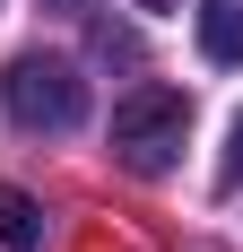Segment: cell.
I'll return each mask as SVG.
<instances>
[{"mask_svg": "<svg viewBox=\"0 0 243 252\" xmlns=\"http://www.w3.org/2000/svg\"><path fill=\"white\" fill-rule=\"evenodd\" d=\"M0 244H9V252H35V244H44V209L26 200L18 183H0Z\"/></svg>", "mask_w": 243, "mask_h": 252, "instance_id": "4", "label": "cell"}, {"mask_svg": "<svg viewBox=\"0 0 243 252\" xmlns=\"http://www.w3.org/2000/svg\"><path fill=\"white\" fill-rule=\"evenodd\" d=\"M139 9H148V18H165V9H174V0H139Z\"/></svg>", "mask_w": 243, "mask_h": 252, "instance_id": "7", "label": "cell"}, {"mask_svg": "<svg viewBox=\"0 0 243 252\" xmlns=\"http://www.w3.org/2000/svg\"><path fill=\"white\" fill-rule=\"evenodd\" d=\"M182 130H191L182 87H130L113 104V157L130 174H165L174 157H182Z\"/></svg>", "mask_w": 243, "mask_h": 252, "instance_id": "2", "label": "cell"}, {"mask_svg": "<svg viewBox=\"0 0 243 252\" xmlns=\"http://www.w3.org/2000/svg\"><path fill=\"white\" fill-rule=\"evenodd\" d=\"M200 44H209V61L243 70V0H200Z\"/></svg>", "mask_w": 243, "mask_h": 252, "instance_id": "3", "label": "cell"}, {"mask_svg": "<svg viewBox=\"0 0 243 252\" xmlns=\"http://www.w3.org/2000/svg\"><path fill=\"white\" fill-rule=\"evenodd\" d=\"M243 183V122H235V139H226V165H217V191H235Z\"/></svg>", "mask_w": 243, "mask_h": 252, "instance_id": "5", "label": "cell"}, {"mask_svg": "<svg viewBox=\"0 0 243 252\" xmlns=\"http://www.w3.org/2000/svg\"><path fill=\"white\" fill-rule=\"evenodd\" d=\"M44 9H61V18H87V9H96V0H44Z\"/></svg>", "mask_w": 243, "mask_h": 252, "instance_id": "6", "label": "cell"}, {"mask_svg": "<svg viewBox=\"0 0 243 252\" xmlns=\"http://www.w3.org/2000/svg\"><path fill=\"white\" fill-rule=\"evenodd\" d=\"M0 104H9L18 130H78L87 122V78L70 61H52V52H18L0 70Z\"/></svg>", "mask_w": 243, "mask_h": 252, "instance_id": "1", "label": "cell"}]
</instances>
